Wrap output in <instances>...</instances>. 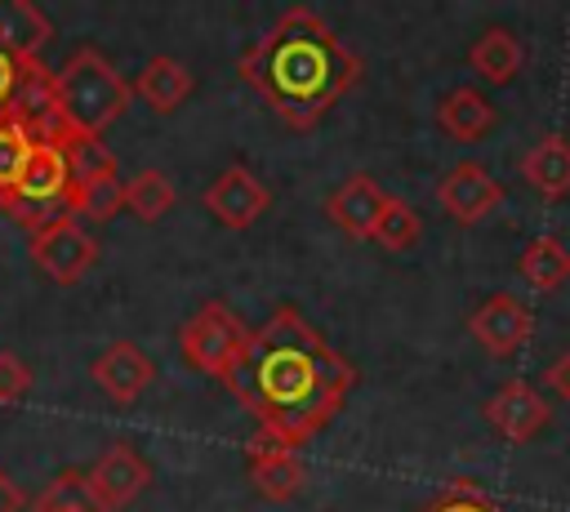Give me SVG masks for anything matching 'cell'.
<instances>
[{
	"label": "cell",
	"mask_w": 570,
	"mask_h": 512,
	"mask_svg": "<svg viewBox=\"0 0 570 512\" xmlns=\"http://www.w3.org/2000/svg\"><path fill=\"white\" fill-rule=\"evenodd\" d=\"M27 62H31V58H18V53L0 49V116H9V107H13V93H18V85H22Z\"/></svg>",
	"instance_id": "cell-27"
},
{
	"label": "cell",
	"mask_w": 570,
	"mask_h": 512,
	"mask_svg": "<svg viewBox=\"0 0 570 512\" xmlns=\"http://www.w3.org/2000/svg\"><path fill=\"white\" fill-rule=\"evenodd\" d=\"M543 387L552 392V396H561V401H570V352H561L548 370H543Z\"/></svg>",
	"instance_id": "cell-28"
},
{
	"label": "cell",
	"mask_w": 570,
	"mask_h": 512,
	"mask_svg": "<svg viewBox=\"0 0 570 512\" xmlns=\"http://www.w3.org/2000/svg\"><path fill=\"white\" fill-rule=\"evenodd\" d=\"M31 392V370L22 365V356L0 352V405H13Z\"/></svg>",
	"instance_id": "cell-26"
},
{
	"label": "cell",
	"mask_w": 570,
	"mask_h": 512,
	"mask_svg": "<svg viewBox=\"0 0 570 512\" xmlns=\"http://www.w3.org/2000/svg\"><path fill=\"white\" fill-rule=\"evenodd\" d=\"M245 343H249V325L223 303V298H209L200 303L183 329H178V352L183 361L196 370V374H209L218 383L232 378L236 361L245 356Z\"/></svg>",
	"instance_id": "cell-5"
},
{
	"label": "cell",
	"mask_w": 570,
	"mask_h": 512,
	"mask_svg": "<svg viewBox=\"0 0 570 512\" xmlns=\"http://www.w3.org/2000/svg\"><path fill=\"white\" fill-rule=\"evenodd\" d=\"M223 387L258 419V436L298 450L343 410L356 370L303 321L298 307H276L249 329L245 356Z\"/></svg>",
	"instance_id": "cell-1"
},
{
	"label": "cell",
	"mask_w": 570,
	"mask_h": 512,
	"mask_svg": "<svg viewBox=\"0 0 570 512\" xmlns=\"http://www.w3.org/2000/svg\"><path fill=\"white\" fill-rule=\"evenodd\" d=\"M419 236H423V218L414 214V205L401 200V196H387L383 214L374 218L370 240H374L379 249H387V254H401V249H410Z\"/></svg>",
	"instance_id": "cell-22"
},
{
	"label": "cell",
	"mask_w": 570,
	"mask_h": 512,
	"mask_svg": "<svg viewBox=\"0 0 570 512\" xmlns=\"http://www.w3.org/2000/svg\"><path fill=\"white\" fill-rule=\"evenodd\" d=\"M423 512H499V503L476 481H450Z\"/></svg>",
	"instance_id": "cell-25"
},
{
	"label": "cell",
	"mask_w": 570,
	"mask_h": 512,
	"mask_svg": "<svg viewBox=\"0 0 570 512\" xmlns=\"http://www.w3.org/2000/svg\"><path fill=\"white\" fill-rule=\"evenodd\" d=\"M383 205H387V191H383L370 174H352V178H343V183L325 196L330 223H334L338 232H347L352 240H370L374 218L383 214Z\"/></svg>",
	"instance_id": "cell-14"
},
{
	"label": "cell",
	"mask_w": 570,
	"mask_h": 512,
	"mask_svg": "<svg viewBox=\"0 0 570 512\" xmlns=\"http://www.w3.org/2000/svg\"><path fill=\"white\" fill-rule=\"evenodd\" d=\"M31 263L53 280V285H76L94 263H98V240L80 227V218H58L40 232H31Z\"/></svg>",
	"instance_id": "cell-6"
},
{
	"label": "cell",
	"mask_w": 570,
	"mask_h": 512,
	"mask_svg": "<svg viewBox=\"0 0 570 512\" xmlns=\"http://www.w3.org/2000/svg\"><path fill=\"white\" fill-rule=\"evenodd\" d=\"M27 508V494L13 485V476L0 467V512H22Z\"/></svg>",
	"instance_id": "cell-29"
},
{
	"label": "cell",
	"mask_w": 570,
	"mask_h": 512,
	"mask_svg": "<svg viewBox=\"0 0 570 512\" xmlns=\"http://www.w3.org/2000/svg\"><path fill=\"white\" fill-rule=\"evenodd\" d=\"M436 125H441L454 142H481V138L499 125V107H494L481 89L459 85V89L441 93V102H436Z\"/></svg>",
	"instance_id": "cell-15"
},
{
	"label": "cell",
	"mask_w": 570,
	"mask_h": 512,
	"mask_svg": "<svg viewBox=\"0 0 570 512\" xmlns=\"http://www.w3.org/2000/svg\"><path fill=\"white\" fill-rule=\"evenodd\" d=\"M481 414H485V423H490L503 441H512V445L534 441V436L552 423V405H548L525 378H508V383H499V392L481 405Z\"/></svg>",
	"instance_id": "cell-11"
},
{
	"label": "cell",
	"mask_w": 570,
	"mask_h": 512,
	"mask_svg": "<svg viewBox=\"0 0 570 512\" xmlns=\"http://www.w3.org/2000/svg\"><path fill=\"white\" fill-rule=\"evenodd\" d=\"M521 178H525L543 200L570 196V138H561V134L539 138V142L521 156Z\"/></svg>",
	"instance_id": "cell-17"
},
{
	"label": "cell",
	"mask_w": 570,
	"mask_h": 512,
	"mask_svg": "<svg viewBox=\"0 0 570 512\" xmlns=\"http://www.w3.org/2000/svg\"><path fill=\"white\" fill-rule=\"evenodd\" d=\"M436 200H441V209H445L454 223L472 227V223L490 218V214L503 205V183H499L481 160H459V165H450L445 178L436 183Z\"/></svg>",
	"instance_id": "cell-8"
},
{
	"label": "cell",
	"mask_w": 570,
	"mask_h": 512,
	"mask_svg": "<svg viewBox=\"0 0 570 512\" xmlns=\"http://www.w3.org/2000/svg\"><path fill=\"white\" fill-rule=\"evenodd\" d=\"M517 272H521V280H525L530 289L552 294V289H561V285L570 280V249H566L557 236H534V240L521 249Z\"/></svg>",
	"instance_id": "cell-20"
},
{
	"label": "cell",
	"mask_w": 570,
	"mask_h": 512,
	"mask_svg": "<svg viewBox=\"0 0 570 512\" xmlns=\"http://www.w3.org/2000/svg\"><path fill=\"white\" fill-rule=\"evenodd\" d=\"M53 98H58V116H62L67 134L102 138L107 125H116V120L129 111L134 85H129L94 45H80V49L53 71Z\"/></svg>",
	"instance_id": "cell-3"
},
{
	"label": "cell",
	"mask_w": 570,
	"mask_h": 512,
	"mask_svg": "<svg viewBox=\"0 0 570 512\" xmlns=\"http://www.w3.org/2000/svg\"><path fill=\"white\" fill-rule=\"evenodd\" d=\"M31 134L13 120V116H0V196L18 183V174H22V165H27V156H31Z\"/></svg>",
	"instance_id": "cell-24"
},
{
	"label": "cell",
	"mask_w": 570,
	"mask_h": 512,
	"mask_svg": "<svg viewBox=\"0 0 570 512\" xmlns=\"http://www.w3.org/2000/svg\"><path fill=\"white\" fill-rule=\"evenodd\" d=\"M236 71L267 98L276 120L303 134L321 125V116L361 80L365 62L334 36L321 13L294 4L240 53Z\"/></svg>",
	"instance_id": "cell-2"
},
{
	"label": "cell",
	"mask_w": 570,
	"mask_h": 512,
	"mask_svg": "<svg viewBox=\"0 0 570 512\" xmlns=\"http://www.w3.org/2000/svg\"><path fill=\"white\" fill-rule=\"evenodd\" d=\"M125 209L138 218V223H156L169 214L174 205V183L160 174V169H138L134 178H125Z\"/></svg>",
	"instance_id": "cell-21"
},
{
	"label": "cell",
	"mask_w": 570,
	"mask_h": 512,
	"mask_svg": "<svg viewBox=\"0 0 570 512\" xmlns=\"http://www.w3.org/2000/svg\"><path fill=\"white\" fill-rule=\"evenodd\" d=\"M245 467H249V481L254 490L267 499V503H289L303 481H307V467L298 459V450H285L267 436H254L249 450H245Z\"/></svg>",
	"instance_id": "cell-13"
},
{
	"label": "cell",
	"mask_w": 570,
	"mask_h": 512,
	"mask_svg": "<svg viewBox=\"0 0 570 512\" xmlns=\"http://www.w3.org/2000/svg\"><path fill=\"white\" fill-rule=\"evenodd\" d=\"M0 209L22 223L27 232H40L58 218H71V165L67 151L53 142H36L18 183L0 196Z\"/></svg>",
	"instance_id": "cell-4"
},
{
	"label": "cell",
	"mask_w": 570,
	"mask_h": 512,
	"mask_svg": "<svg viewBox=\"0 0 570 512\" xmlns=\"http://www.w3.org/2000/svg\"><path fill=\"white\" fill-rule=\"evenodd\" d=\"M31 512H102L94 490H89V476L85 472H58L36 499H31Z\"/></svg>",
	"instance_id": "cell-23"
},
{
	"label": "cell",
	"mask_w": 570,
	"mask_h": 512,
	"mask_svg": "<svg viewBox=\"0 0 570 512\" xmlns=\"http://www.w3.org/2000/svg\"><path fill=\"white\" fill-rule=\"evenodd\" d=\"M468 334L494 356V361H508L517 356L530 338H534V312L517 298V294H490L472 316H468Z\"/></svg>",
	"instance_id": "cell-7"
},
{
	"label": "cell",
	"mask_w": 570,
	"mask_h": 512,
	"mask_svg": "<svg viewBox=\"0 0 570 512\" xmlns=\"http://www.w3.org/2000/svg\"><path fill=\"white\" fill-rule=\"evenodd\" d=\"M49 40H53V22L31 0H0V49L18 58H40Z\"/></svg>",
	"instance_id": "cell-19"
},
{
	"label": "cell",
	"mask_w": 570,
	"mask_h": 512,
	"mask_svg": "<svg viewBox=\"0 0 570 512\" xmlns=\"http://www.w3.org/2000/svg\"><path fill=\"white\" fill-rule=\"evenodd\" d=\"M205 209L214 214V223L232 227V232H245L254 227L267 205H272V191L263 187V178L249 169V165H227L209 187H205Z\"/></svg>",
	"instance_id": "cell-9"
},
{
	"label": "cell",
	"mask_w": 570,
	"mask_h": 512,
	"mask_svg": "<svg viewBox=\"0 0 570 512\" xmlns=\"http://www.w3.org/2000/svg\"><path fill=\"white\" fill-rule=\"evenodd\" d=\"M89 378H94V387H98L111 405H134V401L151 387V378H156V361H151L138 343L116 338V343H107V347L94 356Z\"/></svg>",
	"instance_id": "cell-10"
},
{
	"label": "cell",
	"mask_w": 570,
	"mask_h": 512,
	"mask_svg": "<svg viewBox=\"0 0 570 512\" xmlns=\"http://www.w3.org/2000/svg\"><path fill=\"white\" fill-rule=\"evenodd\" d=\"M468 67L485 80V85H512L517 71L525 67V49L508 27H485L472 49H468Z\"/></svg>",
	"instance_id": "cell-18"
},
{
	"label": "cell",
	"mask_w": 570,
	"mask_h": 512,
	"mask_svg": "<svg viewBox=\"0 0 570 512\" xmlns=\"http://www.w3.org/2000/svg\"><path fill=\"white\" fill-rule=\"evenodd\" d=\"M85 476H89V490H94L98 508L102 512H116V508H129L151 485V463L129 441H116V445H107L98 454V463Z\"/></svg>",
	"instance_id": "cell-12"
},
{
	"label": "cell",
	"mask_w": 570,
	"mask_h": 512,
	"mask_svg": "<svg viewBox=\"0 0 570 512\" xmlns=\"http://www.w3.org/2000/svg\"><path fill=\"white\" fill-rule=\"evenodd\" d=\"M191 89H196V76L187 71V62H178V58H169V53H156V58L138 71V80H134V93H138L156 116L178 111V107L191 98Z\"/></svg>",
	"instance_id": "cell-16"
}]
</instances>
